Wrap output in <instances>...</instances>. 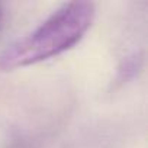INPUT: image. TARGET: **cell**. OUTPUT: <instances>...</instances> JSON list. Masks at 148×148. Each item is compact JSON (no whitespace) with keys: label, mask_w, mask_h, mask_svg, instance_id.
<instances>
[{"label":"cell","mask_w":148,"mask_h":148,"mask_svg":"<svg viewBox=\"0 0 148 148\" xmlns=\"http://www.w3.org/2000/svg\"><path fill=\"white\" fill-rule=\"evenodd\" d=\"M95 13V5L90 2L64 3L32 32L0 54V70L28 67L68 51L89 31Z\"/></svg>","instance_id":"obj_1"},{"label":"cell","mask_w":148,"mask_h":148,"mask_svg":"<svg viewBox=\"0 0 148 148\" xmlns=\"http://www.w3.org/2000/svg\"><path fill=\"white\" fill-rule=\"evenodd\" d=\"M6 148H32L31 147V144L29 142H26V141H13L12 144H9Z\"/></svg>","instance_id":"obj_2"},{"label":"cell","mask_w":148,"mask_h":148,"mask_svg":"<svg viewBox=\"0 0 148 148\" xmlns=\"http://www.w3.org/2000/svg\"><path fill=\"white\" fill-rule=\"evenodd\" d=\"M3 19H5V9H3V5L0 3V29H2V25H3Z\"/></svg>","instance_id":"obj_3"}]
</instances>
